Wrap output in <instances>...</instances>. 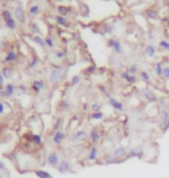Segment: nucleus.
Segmentation results:
<instances>
[{"label":"nucleus","mask_w":169,"mask_h":178,"mask_svg":"<svg viewBox=\"0 0 169 178\" xmlns=\"http://www.w3.org/2000/svg\"><path fill=\"white\" fill-rule=\"evenodd\" d=\"M31 141H32V144H35L37 146H41L43 144V141H42V136L40 134H32L31 135Z\"/></svg>","instance_id":"27"},{"label":"nucleus","mask_w":169,"mask_h":178,"mask_svg":"<svg viewBox=\"0 0 169 178\" xmlns=\"http://www.w3.org/2000/svg\"><path fill=\"white\" fill-rule=\"evenodd\" d=\"M129 84H133V83H136V81H137V78H136V75H131V74H129V76L126 78V80H125Z\"/></svg>","instance_id":"38"},{"label":"nucleus","mask_w":169,"mask_h":178,"mask_svg":"<svg viewBox=\"0 0 169 178\" xmlns=\"http://www.w3.org/2000/svg\"><path fill=\"white\" fill-rule=\"evenodd\" d=\"M0 178H3V176H0Z\"/></svg>","instance_id":"49"},{"label":"nucleus","mask_w":169,"mask_h":178,"mask_svg":"<svg viewBox=\"0 0 169 178\" xmlns=\"http://www.w3.org/2000/svg\"><path fill=\"white\" fill-rule=\"evenodd\" d=\"M36 1H37L38 4H41V3H45V1H46V0H36Z\"/></svg>","instance_id":"48"},{"label":"nucleus","mask_w":169,"mask_h":178,"mask_svg":"<svg viewBox=\"0 0 169 178\" xmlns=\"http://www.w3.org/2000/svg\"><path fill=\"white\" fill-rule=\"evenodd\" d=\"M66 56H67V52H66L65 50H57V51L55 52V57H56L58 60H63V59H65Z\"/></svg>","instance_id":"26"},{"label":"nucleus","mask_w":169,"mask_h":178,"mask_svg":"<svg viewBox=\"0 0 169 178\" xmlns=\"http://www.w3.org/2000/svg\"><path fill=\"white\" fill-rule=\"evenodd\" d=\"M162 71H163V68H162V64L161 63H156V65H155V74L156 75H162Z\"/></svg>","instance_id":"36"},{"label":"nucleus","mask_w":169,"mask_h":178,"mask_svg":"<svg viewBox=\"0 0 169 178\" xmlns=\"http://www.w3.org/2000/svg\"><path fill=\"white\" fill-rule=\"evenodd\" d=\"M37 63H38V59H37L36 57H34V58L31 59V61L29 63V65H28V67H29V68H34V67H35V66L37 65Z\"/></svg>","instance_id":"40"},{"label":"nucleus","mask_w":169,"mask_h":178,"mask_svg":"<svg viewBox=\"0 0 169 178\" xmlns=\"http://www.w3.org/2000/svg\"><path fill=\"white\" fill-rule=\"evenodd\" d=\"M134 156H138V153L136 150H131L129 154H127V157H134Z\"/></svg>","instance_id":"45"},{"label":"nucleus","mask_w":169,"mask_h":178,"mask_svg":"<svg viewBox=\"0 0 169 178\" xmlns=\"http://www.w3.org/2000/svg\"><path fill=\"white\" fill-rule=\"evenodd\" d=\"M31 40H32V42H34V43L37 44L38 46H41V47H45V42H44V38L41 36V35H37V34L32 35V36H31Z\"/></svg>","instance_id":"16"},{"label":"nucleus","mask_w":169,"mask_h":178,"mask_svg":"<svg viewBox=\"0 0 169 178\" xmlns=\"http://www.w3.org/2000/svg\"><path fill=\"white\" fill-rule=\"evenodd\" d=\"M66 74V69L64 67H56L51 71V73H50L49 75V81L50 83H52V84H56L58 82H60L64 76Z\"/></svg>","instance_id":"1"},{"label":"nucleus","mask_w":169,"mask_h":178,"mask_svg":"<svg viewBox=\"0 0 169 178\" xmlns=\"http://www.w3.org/2000/svg\"><path fill=\"white\" fill-rule=\"evenodd\" d=\"M159 46H160L161 49L166 50V51H169V42L166 41V40H161V41L159 42Z\"/></svg>","instance_id":"33"},{"label":"nucleus","mask_w":169,"mask_h":178,"mask_svg":"<svg viewBox=\"0 0 169 178\" xmlns=\"http://www.w3.org/2000/svg\"><path fill=\"white\" fill-rule=\"evenodd\" d=\"M97 155H98V150H97V148L95 146H93L90 148V152H89V155H88V160H89V161H96Z\"/></svg>","instance_id":"23"},{"label":"nucleus","mask_w":169,"mask_h":178,"mask_svg":"<svg viewBox=\"0 0 169 178\" xmlns=\"http://www.w3.org/2000/svg\"><path fill=\"white\" fill-rule=\"evenodd\" d=\"M89 139H90V141L93 142V144H97V142L101 140V132L98 131L97 127L92 129V131L89 133Z\"/></svg>","instance_id":"11"},{"label":"nucleus","mask_w":169,"mask_h":178,"mask_svg":"<svg viewBox=\"0 0 169 178\" xmlns=\"http://www.w3.org/2000/svg\"><path fill=\"white\" fill-rule=\"evenodd\" d=\"M59 162H60V160H59V156H58L57 153L51 152V153L48 154V156H46V163H48L49 165L56 168V167H58Z\"/></svg>","instance_id":"4"},{"label":"nucleus","mask_w":169,"mask_h":178,"mask_svg":"<svg viewBox=\"0 0 169 178\" xmlns=\"http://www.w3.org/2000/svg\"><path fill=\"white\" fill-rule=\"evenodd\" d=\"M89 136V134L84 131V130H80V131H77L75 133L72 134L71 136V141L73 142H78V141H83V140H86L87 138Z\"/></svg>","instance_id":"5"},{"label":"nucleus","mask_w":169,"mask_h":178,"mask_svg":"<svg viewBox=\"0 0 169 178\" xmlns=\"http://www.w3.org/2000/svg\"><path fill=\"white\" fill-rule=\"evenodd\" d=\"M71 169V164L69 161H66V160H61V161L59 162L58 167H57V170L60 172V173H66L69 172Z\"/></svg>","instance_id":"10"},{"label":"nucleus","mask_w":169,"mask_h":178,"mask_svg":"<svg viewBox=\"0 0 169 178\" xmlns=\"http://www.w3.org/2000/svg\"><path fill=\"white\" fill-rule=\"evenodd\" d=\"M108 46L114 50V52L116 53V55H122V53H123L122 43L118 40H116V38H109L108 40Z\"/></svg>","instance_id":"2"},{"label":"nucleus","mask_w":169,"mask_h":178,"mask_svg":"<svg viewBox=\"0 0 169 178\" xmlns=\"http://www.w3.org/2000/svg\"><path fill=\"white\" fill-rule=\"evenodd\" d=\"M0 169H1V170H6V165H5V163L1 161V160H0Z\"/></svg>","instance_id":"47"},{"label":"nucleus","mask_w":169,"mask_h":178,"mask_svg":"<svg viewBox=\"0 0 169 178\" xmlns=\"http://www.w3.org/2000/svg\"><path fill=\"white\" fill-rule=\"evenodd\" d=\"M45 87V83L43 80H35V81H32L31 83V89H32V92H35L36 94H38L41 90H43Z\"/></svg>","instance_id":"9"},{"label":"nucleus","mask_w":169,"mask_h":178,"mask_svg":"<svg viewBox=\"0 0 169 178\" xmlns=\"http://www.w3.org/2000/svg\"><path fill=\"white\" fill-rule=\"evenodd\" d=\"M168 119H169V116H168V113H167L166 111H163V112H162V126L164 127V130H166V127H167Z\"/></svg>","instance_id":"35"},{"label":"nucleus","mask_w":169,"mask_h":178,"mask_svg":"<svg viewBox=\"0 0 169 178\" xmlns=\"http://www.w3.org/2000/svg\"><path fill=\"white\" fill-rule=\"evenodd\" d=\"M143 95H144V97H146L148 101H154V100H155L154 94L152 93L151 90H148V89H144V90H143Z\"/></svg>","instance_id":"28"},{"label":"nucleus","mask_w":169,"mask_h":178,"mask_svg":"<svg viewBox=\"0 0 169 178\" xmlns=\"http://www.w3.org/2000/svg\"><path fill=\"white\" fill-rule=\"evenodd\" d=\"M65 139V133L63 131H55V134H53V138H52V141L55 145H60L63 140Z\"/></svg>","instance_id":"12"},{"label":"nucleus","mask_w":169,"mask_h":178,"mask_svg":"<svg viewBox=\"0 0 169 178\" xmlns=\"http://www.w3.org/2000/svg\"><path fill=\"white\" fill-rule=\"evenodd\" d=\"M140 78H141L143 81L148 82L149 81V74H148V72H146V71H143V72H140Z\"/></svg>","instance_id":"37"},{"label":"nucleus","mask_w":169,"mask_h":178,"mask_svg":"<svg viewBox=\"0 0 169 178\" xmlns=\"http://www.w3.org/2000/svg\"><path fill=\"white\" fill-rule=\"evenodd\" d=\"M80 81H81V78H80V75H74L72 79H71V82H70V84L73 87V86H78L79 83H80Z\"/></svg>","instance_id":"34"},{"label":"nucleus","mask_w":169,"mask_h":178,"mask_svg":"<svg viewBox=\"0 0 169 178\" xmlns=\"http://www.w3.org/2000/svg\"><path fill=\"white\" fill-rule=\"evenodd\" d=\"M90 109H92V112H101V110H102V105L98 104V103H93L90 105Z\"/></svg>","instance_id":"32"},{"label":"nucleus","mask_w":169,"mask_h":178,"mask_svg":"<svg viewBox=\"0 0 169 178\" xmlns=\"http://www.w3.org/2000/svg\"><path fill=\"white\" fill-rule=\"evenodd\" d=\"M129 76V72L127 71H124V72H122L121 73V79H123V80H126V78Z\"/></svg>","instance_id":"44"},{"label":"nucleus","mask_w":169,"mask_h":178,"mask_svg":"<svg viewBox=\"0 0 169 178\" xmlns=\"http://www.w3.org/2000/svg\"><path fill=\"white\" fill-rule=\"evenodd\" d=\"M109 103H110V105L112 106V108L115 109V110H117V111H123L124 110V106H123V104L118 101V100H116V98H114V97H110L109 98Z\"/></svg>","instance_id":"14"},{"label":"nucleus","mask_w":169,"mask_h":178,"mask_svg":"<svg viewBox=\"0 0 169 178\" xmlns=\"http://www.w3.org/2000/svg\"><path fill=\"white\" fill-rule=\"evenodd\" d=\"M1 73H3V75H4V78H5V80H9V79H12V76H13V68L9 67V66H5V67L1 69Z\"/></svg>","instance_id":"18"},{"label":"nucleus","mask_w":169,"mask_h":178,"mask_svg":"<svg viewBox=\"0 0 169 178\" xmlns=\"http://www.w3.org/2000/svg\"><path fill=\"white\" fill-rule=\"evenodd\" d=\"M1 97H6L5 95V90H4V88H0V98Z\"/></svg>","instance_id":"46"},{"label":"nucleus","mask_w":169,"mask_h":178,"mask_svg":"<svg viewBox=\"0 0 169 178\" xmlns=\"http://www.w3.org/2000/svg\"><path fill=\"white\" fill-rule=\"evenodd\" d=\"M4 90H5L6 97H12V96L15 94V90H16L15 84H14V83H7V84H5Z\"/></svg>","instance_id":"15"},{"label":"nucleus","mask_w":169,"mask_h":178,"mask_svg":"<svg viewBox=\"0 0 169 178\" xmlns=\"http://www.w3.org/2000/svg\"><path fill=\"white\" fill-rule=\"evenodd\" d=\"M5 113V104L0 101V115H4Z\"/></svg>","instance_id":"43"},{"label":"nucleus","mask_w":169,"mask_h":178,"mask_svg":"<svg viewBox=\"0 0 169 178\" xmlns=\"http://www.w3.org/2000/svg\"><path fill=\"white\" fill-rule=\"evenodd\" d=\"M53 20H55V22L58 24V26H60V27H69L70 26V21H69V19L67 17H65V16H61V15H59V14H57V15H55L53 16Z\"/></svg>","instance_id":"7"},{"label":"nucleus","mask_w":169,"mask_h":178,"mask_svg":"<svg viewBox=\"0 0 169 178\" xmlns=\"http://www.w3.org/2000/svg\"><path fill=\"white\" fill-rule=\"evenodd\" d=\"M57 12H58V14H59V15L67 17V16H69V15L73 12V8H72V7H70V6L59 5V6H57Z\"/></svg>","instance_id":"8"},{"label":"nucleus","mask_w":169,"mask_h":178,"mask_svg":"<svg viewBox=\"0 0 169 178\" xmlns=\"http://www.w3.org/2000/svg\"><path fill=\"white\" fill-rule=\"evenodd\" d=\"M61 124H63V119L58 118V119H57V121L55 123V126H53V130H55V131H59V129H60V126H61Z\"/></svg>","instance_id":"39"},{"label":"nucleus","mask_w":169,"mask_h":178,"mask_svg":"<svg viewBox=\"0 0 169 178\" xmlns=\"http://www.w3.org/2000/svg\"><path fill=\"white\" fill-rule=\"evenodd\" d=\"M1 17L4 19V21H6V20L11 19V17H13V15H12V13L9 12V9H4V11L1 12Z\"/></svg>","instance_id":"31"},{"label":"nucleus","mask_w":169,"mask_h":178,"mask_svg":"<svg viewBox=\"0 0 169 178\" xmlns=\"http://www.w3.org/2000/svg\"><path fill=\"white\" fill-rule=\"evenodd\" d=\"M16 59H18V53H16L14 50H11V51H8L7 53H6V57H5V63L6 64H12V63H14Z\"/></svg>","instance_id":"13"},{"label":"nucleus","mask_w":169,"mask_h":178,"mask_svg":"<svg viewBox=\"0 0 169 178\" xmlns=\"http://www.w3.org/2000/svg\"><path fill=\"white\" fill-rule=\"evenodd\" d=\"M5 26H6V28L9 29V30H15L16 27H18V24H16V20L14 19V17H11V19L6 20V21H5Z\"/></svg>","instance_id":"21"},{"label":"nucleus","mask_w":169,"mask_h":178,"mask_svg":"<svg viewBox=\"0 0 169 178\" xmlns=\"http://www.w3.org/2000/svg\"><path fill=\"white\" fill-rule=\"evenodd\" d=\"M89 7L86 5V4H83V3H81L80 4V13H81V15L82 16H88L89 15Z\"/></svg>","instance_id":"25"},{"label":"nucleus","mask_w":169,"mask_h":178,"mask_svg":"<svg viewBox=\"0 0 169 178\" xmlns=\"http://www.w3.org/2000/svg\"><path fill=\"white\" fill-rule=\"evenodd\" d=\"M138 71H139V67H138L136 64L130 65V67L127 68V72H129V74H131V75H136V74L138 73Z\"/></svg>","instance_id":"29"},{"label":"nucleus","mask_w":169,"mask_h":178,"mask_svg":"<svg viewBox=\"0 0 169 178\" xmlns=\"http://www.w3.org/2000/svg\"><path fill=\"white\" fill-rule=\"evenodd\" d=\"M35 175L38 177V178H53L51 175H50L48 171L45 170H42V169H37L35 171Z\"/></svg>","instance_id":"24"},{"label":"nucleus","mask_w":169,"mask_h":178,"mask_svg":"<svg viewBox=\"0 0 169 178\" xmlns=\"http://www.w3.org/2000/svg\"><path fill=\"white\" fill-rule=\"evenodd\" d=\"M145 55L148 57V58H153L155 55H156V47L154 45H147L146 49H145Z\"/></svg>","instance_id":"17"},{"label":"nucleus","mask_w":169,"mask_h":178,"mask_svg":"<svg viewBox=\"0 0 169 178\" xmlns=\"http://www.w3.org/2000/svg\"><path fill=\"white\" fill-rule=\"evenodd\" d=\"M42 6L41 4L38 3H35V4H31L29 7H28V15L29 16H38L41 13H42Z\"/></svg>","instance_id":"6"},{"label":"nucleus","mask_w":169,"mask_h":178,"mask_svg":"<svg viewBox=\"0 0 169 178\" xmlns=\"http://www.w3.org/2000/svg\"><path fill=\"white\" fill-rule=\"evenodd\" d=\"M44 42H45V46L49 47V49H53L56 43H55V38L51 36V35H48V36L44 38Z\"/></svg>","instance_id":"22"},{"label":"nucleus","mask_w":169,"mask_h":178,"mask_svg":"<svg viewBox=\"0 0 169 178\" xmlns=\"http://www.w3.org/2000/svg\"><path fill=\"white\" fill-rule=\"evenodd\" d=\"M5 87V78L1 73V71H0V88H4Z\"/></svg>","instance_id":"42"},{"label":"nucleus","mask_w":169,"mask_h":178,"mask_svg":"<svg viewBox=\"0 0 169 178\" xmlns=\"http://www.w3.org/2000/svg\"><path fill=\"white\" fill-rule=\"evenodd\" d=\"M14 17L15 20H18L19 22H24L26 21V11L21 4H19L14 9Z\"/></svg>","instance_id":"3"},{"label":"nucleus","mask_w":169,"mask_h":178,"mask_svg":"<svg viewBox=\"0 0 169 178\" xmlns=\"http://www.w3.org/2000/svg\"><path fill=\"white\" fill-rule=\"evenodd\" d=\"M162 76L164 79H169V67H164L162 71Z\"/></svg>","instance_id":"41"},{"label":"nucleus","mask_w":169,"mask_h":178,"mask_svg":"<svg viewBox=\"0 0 169 178\" xmlns=\"http://www.w3.org/2000/svg\"><path fill=\"white\" fill-rule=\"evenodd\" d=\"M146 16L148 17V19H152V20H158L159 19V13L154 8H149V9L146 11Z\"/></svg>","instance_id":"20"},{"label":"nucleus","mask_w":169,"mask_h":178,"mask_svg":"<svg viewBox=\"0 0 169 178\" xmlns=\"http://www.w3.org/2000/svg\"><path fill=\"white\" fill-rule=\"evenodd\" d=\"M103 117H104V115L102 113V111L101 112H92V115H90V118L93 120H102Z\"/></svg>","instance_id":"30"},{"label":"nucleus","mask_w":169,"mask_h":178,"mask_svg":"<svg viewBox=\"0 0 169 178\" xmlns=\"http://www.w3.org/2000/svg\"><path fill=\"white\" fill-rule=\"evenodd\" d=\"M126 155V150L124 147L119 146V147H117L115 150H114V157L115 158H121V157H124Z\"/></svg>","instance_id":"19"}]
</instances>
